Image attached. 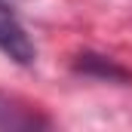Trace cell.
I'll use <instances>...</instances> for the list:
<instances>
[{
    "mask_svg": "<svg viewBox=\"0 0 132 132\" xmlns=\"http://www.w3.org/2000/svg\"><path fill=\"white\" fill-rule=\"evenodd\" d=\"M0 52L9 55L15 65H31L34 55H37L31 37L22 31L9 15H0Z\"/></svg>",
    "mask_w": 132,
    "mask_h": 132,
    "instance_id": "6da1fadb",
    "label": "cell"
},
{
    "mask_svg": "<svg viewBox=\"0 0 132 132\" xmlns=\"http://www.w3.org/2000/svg\"><path fill=\"white\" fill-rule=\"evenodd\" d=\"M6 3H12V0H0V6H6Z\"/></svg>",
    "mask_w": 132,
    "mask_h": 132,
    "instance_id": "7a4b0ae2",
    "label": "cell"
}]
</instances>
